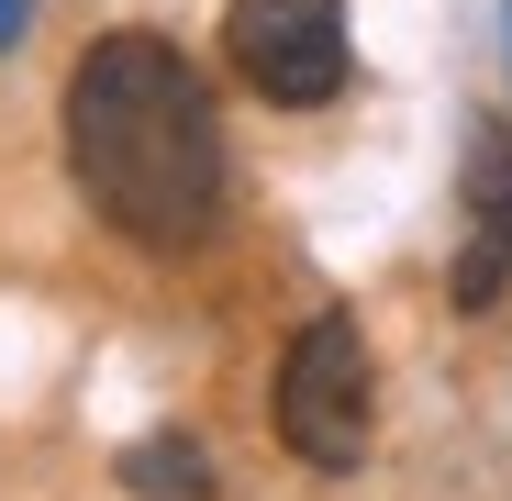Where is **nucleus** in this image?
<instances>
[{
    "instance_id": "f03ea898",
    "label": "nucleus",
    "mask_w": 512,
    "mask_h": 501,
    "mask_svg": "<svg viewBox=\"0 0 512 501\" xmlns=\"http://www.w3.org/2000/svg\"><path fill=\"white\" fill-rule=\"evenodd\" d=\"M368 424H379L368 334H357V312H312L290 334V357H279V446L312 479H346L368 457Z\"/></svg>"
},
{
    "instance_id": "39448f33",
    "label": "nucleus",
    "mask_w": 512,
    "mask_h": 501,
    "mask_svg": "<svg viewBox=\"0 0 512 501\" xmlns=\"http://www.w3.org/2000/svg\"><path fill=\"white\" fill-rule=\"evenodd\" d=\"M123 490L134 501H212L223 479H212L201 435H145V446H123Z\"/></svg>"
},
{
    "instance_id": "7ed1b4c3",
    "label": "nucleus",
    "mask_w": 512,
    "mask_h": 501,
    "mask_svg": "<svg viewBox=\"0 0 512 501\" xmlns=\"http://www.w3.org/2000/svg\"><path fill=\"white\" fill-rule=\"evenodd\" d=\"M223 45H234V78L268 90L279 112H323L346 90V0H234Z\"/></svg>"
},
{
    "instance_id": "20e7f679",
    "label": "nucleus",
    "mask_w": 512,
    "mask_h": 501,
    "mask_svg": "<svg viewBox=\"0 0 512 501\" xmlns=\"http://www.w3.org/2000/svg\"><path fill=\"white\" fill-rule=\"evenodd\" d=\"M457 312H490L512 290V123H468V179H457Z\"/></svg>"
},
{
    "instance_id": "f257e3e1",
    "label": "nucleus",
    "mask_w": 512,
    "mask_h": 501,
    "mask_svg": "<svg viewBox=\"0 0 512 501\" xmlns=\"http://www.w3.org/2000/svg\"><path fill=\"white\" fill-rule=\"evenodd\" d=\"M67 179L123 245L190 257L223 234V112L167 34H101L67 78Z\"/></svg>"
},
{
    "instance_id": "423d86ee",
    "label": "nucleus",
    "mask_w": 512,
    "mask_h": 501,
    "mask_svg": "<svg viewBox=\"0 0 512 501\" xmlns=\"http://www.w3.org/2000/svg\"><path fill=\"white\" fill-rule=\"evenodd\" d=\"M23 23H34V0H0V45H23Z\"/></svg>"
}]
</instances>
